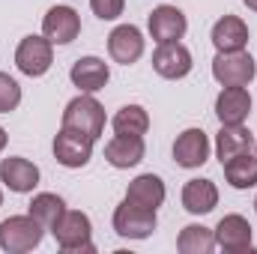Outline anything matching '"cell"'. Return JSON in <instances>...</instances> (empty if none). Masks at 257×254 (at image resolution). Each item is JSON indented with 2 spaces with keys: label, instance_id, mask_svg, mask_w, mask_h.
<instances>
[{
  "label": "cell",
  "instance_id": "cell-13",
  "mask_svg": "<svg viewBox=\"0 0 257 254\" xmlns=\"http://www.w3.org/2000/svg\"><path fill=\"white\" fill-rule=\"evenodd\" d=\"M192 66H194L192 51L183 42H165V45H159L153 51V69H156V75H162L168 81L186 78L192 72Z\"/></svg>",
  "mask_w": 257,
  "mask_h": 254
},
{
  "label": "cell",
  "instance_id": "cell-9",
  "mask_svg": "<svg viewBox=\"0 0 257 254\" xmlns=\"http://www.w3.org/2000/svg\"><path fill=\"white\" fill-rule=\"evenodd\" d=\"M147 30H150V36H153L156 45L180 42V39L186 36V30H189V21H186L183 9L165 3V6H156V9L150 12V18H147Z\"/></svg>",
  "mask_w": 257,
  "mask_h": 254
},
{
  "label": "cell",
  "instance_id": "cell-32",
  "mask_svg": "<svg viewBox=\"0 0 257 254\" xmlns=\"http://www.w3.org/2000/svg\"><path fill=\"white\" fill-rule=\"evenodd\" d=\"M254 156H257V144H254Z\"/></svg>",
  "mask_w": 257,
  "mask_h": 254
},
{
  "label": "cell",
  "instance_id": "cell-27",
  "mask_svg": "<svg viewBox=\"0 0 257 254\" xmlns=\"http://www.w3.org/2000/svg\"><path fill=\"white\" fill-rule=\"evenodd\" d=\"M90 9L102 21H117L126 9V0H90Z\"/></svg>",
  "mask_w": 257,
  "mask_h": 254
},
{
  "label": "cell",
  "instance_id": "cell-22",
  "mask_svg": "<svg viewBox=\"0 0 257 254\" xmlns=\"http://www.w3.org/2000/svg\"><path fill=\"white\" fill-rule=\"evenodd\" d=\"M224 180L230 183V189L245 191L257 186V156L254 153H239L236 159L224 162Z\"/></svg>",
  "mask_w": 257,
  "mask_h": 254
},
{
  "label": "cell",
  "instance_id": "cell-19",
  "mask_svg": "<svg viewBox=\"0 0 257 254\" xmlns=\"http://www.w3.org/2000/svg\"><path fill=\"white\" fill-rule=\"evenodd\" d=\"M168 197V189L162 183V177L156 174H141L128 183L126 189V200L135 203V206H144V209H159Z\"/></svg>",
  "mask_w": 257,
  "mask_h": 254
},
{
  "label": "cell",
  "instance_id": "cell-8",
  "mask_svg": "<svg viewBox=\"0 0 257 254\" xmlns=\"http://www.w3.org/2000/svg\"><path fill=\"white\" fill-rule=\"evenodd\" d=\"M215 248L227 254H242V251H254V242H251V224L245 215L239 212H230L224 215L218 224H215Z\"/></svg>",
  "mask_w": 257,
  "mask_h": 254
},
{
  "label": "cell",
  "instance_id": "cell-10",
  "mask_svg": "<svg viewBox=\"0 0 257 254\" xmlns=\"http://www.w3.org/2000/svg\"><path fill=\"white\" fill-rule=\"evenodd\" d=\"M81 33V15L72 9V6H51L42 18V36L51 42V45H69L75 42Z\"/></svg>",
  "mask_w": 257,
  "mask_h": 254
},
{
  "label": "cell",
  "instance_id": "cell-3",
  "mask_svg": "<svg viewBox=\"0 0 257 254\" xmlns=\"http://www.w3.org/2000/svg\"><path fill=\"white\" fill-rule=\"evenodd\" d=\"M51 233H54L60 251H66V254H93L96 251V245H93V221L81 209H66L63 218L57 221V227Z\"/></svg>",
  "mask_w": 257,
  "mask_h": 254
},
{
  "label": "cell",
  "instance_id": "cell-28",
  "mask_svg": "<svg viewBox=\"0 0 257 254\" xmlns=\"http://www.w3.org/2000/svg\"><path fill=\"white\" fill-rule=\"evenodd\" d=\"M6 141H9V135H6V129L0 126V153L6 150Z\"/></svg>",
  "mask_w": 257,
  "mask_h": 254
},
{
  "label": "cell",
  "instance_id": "cell-23",
  "mask_svg": "<svg viewBox=\"0 0 257 254\" xmlns=\"http://www.w3.org/2000/svg\"><path fill=\"white\" fill-rule=\"evenodd\" d=\"M27 212H30L45 230H54L57 221L63 218V212H66V200L60 194H54V191H42V194H36V197L30 200Z\"/></svg>",
  "mask_w": 257,
  "mask_h": 254
},
{
  "label": "cell",
  "instance_id": "cell-6",
  "mask_svg": "<svg viewBox=\"0 0 257 254\" xmlns=\"http://www.w3.org/2000/svg\"><path fill=\"white\" fill-rule=\"evenodd\" d=\"M93 144H96L93 138H87V135H81V132H75V129L60 126V132L54 135L51 150H54L57 165H63L69 171H78V168H84V165L93 159Z\"/></svg>",
  "mask_w": 257,
  "mask_h": 254
},
{
  "label": "cell",
  "instance_id": "cell-15",
  "mask_svg": "<svg viewBox=\"0 0 257 254\" xmlns=\"http://www.w3.org/2000/svg\"><path fill=\"white\" fill-rule=\"evenodd\" d=\"M0 183L15 194H30L39 186V168L24 156L0 159Z\"/></svg>",
  "mask_w": 257,
  "mask_h": 254
},
{
  "label": "cell",
  "instance_id": "cell-31",
  "mask_svg": "<svg viewBox=\"0 0 257 254\" xmlns=\"http://www.w3.org/2000/svg\"><path fill=\"white\" fill-rule=\"evenodd\" d=\"M254 212H257V197H254Z\"/></svg>",
  "mask_w": 257,
  "mask_h": 254
},
{
  "label": "cell",
  "instance_id": "cell-24",
  "mask_svg": "<svg viewBox=\"0 0 257 254\" xmlns=\"http://www.w3.org/2000/svg\"><path fill=\"white\" fill-rule=\"evenodd\" d=\"M177 248L183 254H209L215 248V233L203 224H186L177 236Z\"/></svg>",
  "mask_w": 257,
  "mask_h": 254
},
{
  "label": "cell",
  "instance_id": "cell-5",
  "mask_svg": "<svg viewBox=\"0 0 257 254\" xmlns=\"http://www.w3.org/2000/svg\"><path fill=\"white\" fill-rule=\"evenodd\" d=\"M114 233L120 239H147L153 236V230L159 227V218H156V209H144V206H135L123 197V203L114 209Z\"/></svg>",
  "mask_w": 257,
  "mask_h": 254
},
{
  "label": "cell",
  "instance_id": "cell-11",
  "mask_svg": "<svg viewBox=\"0 0 257 254\" xmlns=\"http://www.w3.org/2000/svg\"><path fill=\"white\" fill-rule=\"evenodd\" d=\"M209 150H212L209 135L203 129L192 126V129H186V132L177 135V141H174V162L180 168H186V171H194V168L206 165Z\"/></svg>",
  "mask_w": 257,
  "mask_h": 254
},
{
  "label": "cell",
  "instance_id": "cell-30",
  "mask_svg": "<svg viewBox=\"0 0 257 254\" xmlns=\"http://www.w3.org/2000/svg\"><path fill=\"white\" fill-rule=\"evenodd\" d=\"M0 206H3V191H0Z\"/></svg>",
  "mask_w": 257,
  "mask_h": 254
},
{
  "label": "cell",
  "instance_id": "cell-21",
  "mask_svg": "<svg viewBox=\"0 0 257 254\" xmlns=\"http://www.w3.org/2000/svg\"><path fill=\"white\" fill-rule=\"evenodd\" d=\"M218 206V189L212 180H189L183 186V209L192 215H206Z\"/></svg>",
  "mask_w": 257,
  "mask_h": 254
},
{
  "label": "cell",
  "instance_id": "cell-4",
  "mask_svg": "<svg viewBox=\"0 0 257 254\" xmlns=\"http://www.w3.org/2000/svg\"><path fill=\"white\" fill-rule=\"evenodd\" d=\"M257 75L254 57L242 48V51H218L212 60V78L221 87H248Z\"/></svg>",
  "mask_w": 257,
  "mask_h": 254
},
{
  "label": "cell",
  "instance_id": "cell-16",
  "mask_svg": "<svg viewBox=\"0 0 257 254\" xmlns=\"http://www.w3.org/2000/svg\"><path fill=\"white\" fill-rule=\"evenodd\" d=\"M251 114V93L245 87H221L215 96V117L221 126H239Z\"/></svg>",
  "mask_w": 257,
  "mask_h": 254
},
{
  "label": "cell",
  "instance_id": "cell-29",
  "mask_svg": "<svg viewBox=\"0 0 257 254\" xmlns=\"http://www.w3.org/2000/svg\"><path fill=\"white\" fill-rule=\"evenodd\" d=\"M242 3H245V6H248L251 12H257V0H242Z\"/></svg>",
  "mask_w": 257,
  "mask_h": 254
},
{
  "label": "cell",
  "instance_id": "cell-1",
  "mask_svg": "<svg viewBox=\"0 0 257 254\" xmlns=\"http://www.w3.org/2000/svg\"><path fill=\"white\" fill-rule=\"evenodd\" d=\"M105 123H108V117H105V108L99 105V99L93 93H78L63 108V123L60 126L75 129V132L99 141L105 135Z\"/></svg>",
  "mask_w": 257,
  "mask_h": 254
},
{
  "label": "cell",
  "instance_id": "cell-14",
  "mask_svg": "<svg viewBox=\"0 0 257 254\" xmlns=\"http://www.w3.org/2000/svg\"><path fill=\"white\" fill-rule=\"evenodd\" d=\"M147 156V144H144V135H114L108 144H105V162L117 171H128V168H138Z\"/></svg>",
  "mask_w": 257,
  "mask_h": 254
},
{
  "label": "cell",
  "instance_id": "cell-18",
  "mask_svg": "<svg viewBox=\"0 0 257 254\" xmlns=\"http://www.w3.org/2000/svg\"><path fill=\"white\" fill-rule=\"evenodd\" d=\"M209 39H212L215 51H242L248 45V24L239 15H224L212 24Z\"/></svg>",
  "mask_w": 257,
  "mask_h": 254
},
{
  "label": "cell",
  "instance_id": "cell-12",
  "mask_svg": "<svg viewBox=\"0 0 257 254\" xmlns=\"http://www.w3.org/2000/svg\"><path fill=\"white\" fill-rule=\"evenodd\" d=\"M144 48H147V39H144V33L135 24H120L108 36V54H111L114 63L120 66L138 63L144 57Z\"/></svg>",
  "mask_w": 257,
  "mask_h": 254
},
{
  "label": "cell",
  "instance_id": "cell-25",
  "mask_svg": "<svg viewBox=\"0 0 257 254\" xmlns=\"http://www.w3.org/2000/svg\"><path fill=\"white\" fill-rule=\"evenodd\" d=\"M111 126H114L117 135H147V129H150V114H147L144 105H123V108L114 114Z\"/></svg>",
  "mask_w": 257,
  "mask_h": 254
},
{
  "label": "cell",
  "instance_id": "cell-7",
  "mask_svg": "<svg viewBox=\"0 0 257 254\" xmlns=\"http://www.w3.org/2000/svg\"><path fill=\"white\" fill-rule=\"evenodd\" d=\"M54 63V45L45 36H24L15 48V66L27 78H42Z\"/></svg>",
  "mask_w": 257,
  "mask_h": 254
},
{
  "label": "cell",
  "instance_id": "cell-17",
  "mask_svg": "<svg viewBox=\"0 0 257 254\" xmlns=\"http://www.w3.org/2000/svg\"><path fill=\"white\" fill-rule=\"evenodd\" d=\"M69 81L81 90V93H99L108 87L111 81V69L102 57H81L69 69Z\"/></svg>",
  "mask_w": 257,
  "mask_h": 254
},
{
  "label": "cell",
  "instance_id": "cell-2",
  "mask_svg": "<svg viewBox=\"0 0 257 254\" xmlns=\"http://www.w3.org/2000/svg\"><path fill=\"white\" fill-rule=\"evenodd\" d=\"M45 236V227L27 212V215H9L0 221V251L6 254H27L39 248Z\"/></svg>",
  "mask_w": 257,
  "mask_h": 254
},
{
  "label": "cell",
  "instance_id": "cell-26",
  "mask_svg": "<svg viewBox=\"0 0 257 254\" xmlns=\"http://www.w3.org/2000/svg\"><path fill=\"white\" fill-rule=\"evenodd\" d=\"M18 105H21V84L12 75L0 72V114H12Z\"/></svg>",
  "mask_w": 257,
  "mask_h": 254
},
{
  "label": "cell",
  "instance_id": "cell-20",
  "mask_svg": "<svg viewBox=\"0 0 257 254\" xmlns=\"http://www.w3.org/2000/svg\"><path fill=\"white\" fill-rule=\"evenodd\" d=\"M251 150H254V138L245 129V123L218 129V135H215V156H218L221 165L230 162V159H236L239 153H251Z\"/></svg>",
  "mask_w": 257,
  "mask_h": 254
}]
</instances>
